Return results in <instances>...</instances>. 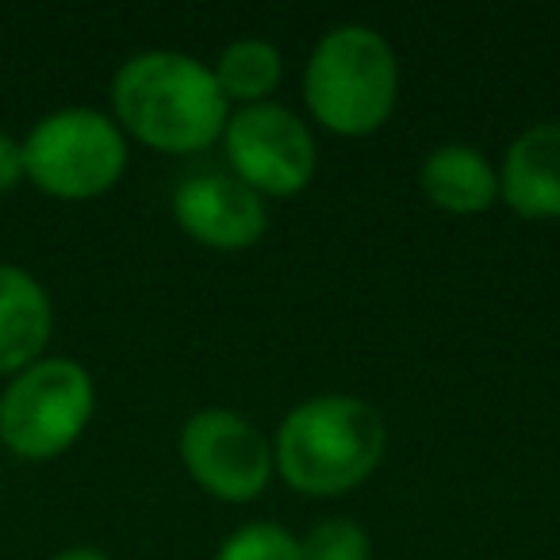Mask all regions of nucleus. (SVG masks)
<instances>
[{"label":"nucleus","mask_w":560,"mask_h":560,"mask_svg":"<svg viewBox=\"0 0 560 560\" xmlns=\"http://www.w3.org/2000/svg\"><path fill=\"white\" fill-rule=\"evenodd\" d=\"M112 119L150 150L196 154L223 139L226 101L200 58L142 50L112 78Z\"/></svg>","instance_id":"obj_1"},{"label":"nucleus","mask_w":560,"mask_h":560,"mask_svg":"<svg viewBox=\"0 0 560 560\" xmlns=\"http://www.w3.org/2000/svg\"><path fill=\"white\" fill-rule=\"evenodd\" d=\"M384 445V415L369 399L330 392L284 415L272 438V468L300 495H342L376 472Z\"/></svg>","instance_id":"obj_2"},{"label":"nucleus","mask_w":560,"mask_h":560,"mask_svg":"<svg viewBox=\"0 0 560 560\" xmlns=\"http://www.w3.org/2000/svg\"><path fill=\"white\" fill-rule=\"evenodd\" d=\"M399 96L392 43L369 24H338L315 43L304 70L312 119L338 139H369L388 124Z\"/></svg>","instance_id":"obj_3"},{"label":"nucleus","mask_w":560,"mask_h":560,"mask_svg":"<svg viewBox=\"0 0 560 560\" xmlns=\"http://www.w3.org/2000/svg\"><path fill=\"white\" fill-rule=\"evenodd\" d=\"M24 170L55 200H96L124 177L127 135L96 108H58L27 131Z\"/></svg>","instance_id":"obj_4"},{"label":"nucleus","mask_w":560,"mask_h":560,"mask_svg":"<svg viewBox=\"0 0 560 560\" xmlns=\"http://www.w3.org/2000/svg\"><path fill=\"white\" fill-rule=\"evenodd\" d=\"M96 384L73 358H39L0 396V442L20 460L62 457L93 422Z\"/></svg>","instance_id":"obj_5"},{"label":"nucleus","mask_w":560,"mask_h":560,"mask_svg":"<svg viewBox=\"0 0 560 560\" xmlns=\"http://www.w3.org/2000/svg\"><path fill=\"white\" fill-rule=\"evenodd\" d=\"M231 177H238L257 196H300L319 170L315 135L296 112L280 104H249L226 116L223 127Z\"/></svg>","instance_id":"obj_6"},{"label":"nucleus","mask_w":560,"mask_h":560,"mask_svg":"<svg viewBox=\"0 0 560 560\" xmlns=\"http://www.w3.org/2000/svg\"><path fill=\"white\" fill-rule=\"evenodd\" d=\"M185 472L219 503H254L272 480V442L238 411L208 407L177 438Z\"/></svg>","instance_id":"obj_7"},{"label":"nucleus","mask_w":560,"mask_h":560,"mask_svg":"<svg viewBox=\"0 0 560 560\" xmlns=\"http://www.w3.org/2000/svg\"><path fill=\"white\" fill-rule=\"evenodd\" d=\"M173 219L188 238L223 254L257 246V238L269 231L265 196L231 173H196L180 180L173 192Z\"/></svg>","instance_id":"obj_8"},{"label":"nucleus","mask_w":560,"mask_h":560,"mask_svg":"<svg viewBox=\"0 0 560 560\" xmlns=\"http://www.w3.org/2000/svg\"><path fill=\"white\" fill-rule=\"evenodd\" d=\"M499 196L522 219H560V119L526 127L506 147Z\"/></svg>","instance_id":"obj_9"},{"label":"nucleus","mask_w":560,"mask_h":560,"mask_svg":"<svg viewBox=\"0 0 560 560\" xmlns=\"http://www.w3.org/2000/svg\"><path fill=\"white\" fill-rule=\"evenodd\" d=\"M55 330L47 289L24 265L0 261V376H16L43 358Z\"/></svg>","instance_id":"obj_10"},{"label":"nucleus","mask_w":560,"mask_h":560,"mask_svg":"<svg viewBox=\"0 0 560 560\" xmlns=\"http://www.w3.org/2000/svg\"><path fill=\"white\" fill-rule=\"evenodd\" d=\"M419 188L445 215H483L499 200V170L483 150L445 142L422 158Z\"/></svg>","instance_id":"obj_11"},{"label":"nucleus","mask_w":560,"mask_h":560,"mask_svg":"<svg viewBox=\"0 0 560 560\" xmlns=\"http://www.w3.org/2000/svg\"><path fill=\"white\" fill-rule=\"evenodd\" d=\"M223 101H238L242 108L249 104H269V96L284 81V58L269 39H234L219 50L215 66H211Z\"/></svg>","instance_id":"obj_12"},{"label":"nucleus","mask_w":560,"mask_h":560,"mask_svg":"<svg viewBox=\"0 0 560 560\" xmlns=\"http://www.w3.org/2000/svg\"><path fill=\"white\" fill-rule=\"evenodd\" d=\"M215 560H304V549L300 537L277 522H249L219 545Z\"/></svg>","instance_id":"obj_13"},{"label":"nucleus","mask_w":560,"mask_h":560,"mask_svg":"<svg viewBox=\"0 0 560 560\" xmlns=\"http://www.w3.org/2000/svg\"><path fill=\"white\" fill-rule=\"evenodd\" d=\"M304 560H369L373 537L353 518H323L300 537Z\"/></svg>","instance_id":"obj_14"},{"label":"nucleus","mask_w":560,"mask_h":560,"mask_svg":"<svg viewBox=\"0 0 560 560\" xmlns=\"http://www.w3.org/2000/svg\"><path fill=\"white\" fill-rule=\"evenodd\" d=\"M27 177L24 170V142L0 131V196H9Z\"/></svg>","instance_id":"obj_15"},{"label":"nucleus","mask_w":560,"mask_h":560,"mask_svg":"<svg viewBox=\"0 0 560 560\" xmlns=\"http://www.w3.org/2000/svg\"><path fill=\"white\" fill-rule=\"evenodd\" d=\"M50 560H112V557H104L101 549H89V545H73V549L55 552Z\"/></svg>","instance_id":"obj_16"}]
</instances>
